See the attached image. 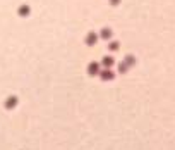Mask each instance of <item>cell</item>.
I'll return each mask as SVG.
<instances>
[{
  "label": "cell",
  "instance_id": "4",
  "mask_svg": "<svg viewBox=\"0 0 175 150\" xmlns=\"http://www.w3.org/2000/svg\"><path fill=\"white\" fill-rule=\"evenodd\" d=\"M103 62H105V66H110V64H112V59H105Z\"/></svg>",
  "mask_w": 175,
  "mask_h": 150
},
{
  "label": "cell",
  "instance_id": "5",
  "mask_svg": "<svg viewBox=\"0 0 175 150\" xmlns=\"http://www.w3.org/2000/svg\"><path fill=\"white\" fill-rule=\"evenodd\" d=\"M110 36V31H103V38H108Z\"/></svg>",
  "mask_w": 175,
  "mask_h": 150
},
{
  "label": "cell",
  "instance_id": "1",
  "mask_svg": "<svg viewBox=\"0 0 175 150\" xmlns=\"http://www.w3.org/2000/svg\"><path fill=\"white\" fill-rule=\"evenodd\" d=\"M88 43H89V45H93V43H95V41H96V35H93V33H91V35H89V36H88Z\"/></svg>",
  "mask_w": 175,
  "mask_h": 150
},
{
  "label": "cell",
  "instance_id": "2",
  "mask_svg": "<svg viewBox=\"0 0 175 150\" xmlns=\"http://www.w3.org/2000/svg\"><path fill=\"white\" fill-rule=\"evenodd\" d=\"M96 71H98V66H96V62H93V64L89 66V72H91V74H95Z\"/></svg>",
  "mask_w": 175,
  "mask_h": 150
},
{
  "label": "cell",
  "instance_id": "3",
  "mask_svg": "<svg viewBox=\"0 0 175 150\" xmlns=\"http://www.w3.org/2000/svg\"><path fill=\"white\" fill-rule=\"evenodd\" d=\"M112 78V72H103V80H110Z\"/></svg>",
  "mask_w": 175,
  "mask_h": 150
}]
</instances>
